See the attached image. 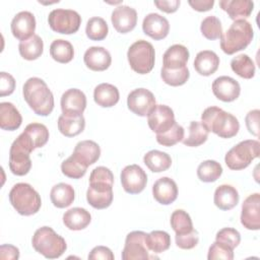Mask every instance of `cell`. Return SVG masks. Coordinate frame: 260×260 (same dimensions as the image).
I'll use <instances>...</instances> for the list:
<instances>
[{"label":"cell","instance_id":"d4e9b609","mask_svg":"<svg viewBox=\"0 0 260 260\" xmlns=\"http://www.w3.org/2000/svg\"><path fill=\"white\" fill-rule=\"evenodd\" d=\"M91 221L90 213L81 207H73L63 214V223L71 231H81Z\"/></svg>","mask_w":260,"mask_h":260},{"label":"cell","instance_id":"5b68a950","mask_svg":"<svg viewBox=\"0 0 260 260\" xmlns=\"http://www.w3.org/2000/svg\"><path fill=\"white\" fill-rule=\"evenodd\" d=\"M9 201L13 208L24 216L37 213L42 205L40 194L27 183L15 184L9 192Z\"/></svg>","mask_w":260,"mask_h":260},{"label":"cell","instance_id":"9f6ffc18","mask_svg":"<svg viewBox=\"0 0 260 260\" xmlns=\"http://www.w3.org/2000/svg\"><path fill=\"white\" fill-rule=\"evenodd\" d=\"M181 2L180 0H171V1H165V0H160L154 1V5L161 11L166 12V13H174L178 10L179 6H180Z\"/></svg>","mask_w":260,"mask_h":260},{"label":"cell","instance_id":"2e32d148","mask_svg":"<svg viewBox=\"0 0 260 260\" xmlns=\"http://www.w3.org/2000/svg\"><path fill=\"white\" fill-rule=\"evenodd\" d=\"M114 28L120 34H127L134 29L137 23V12L127 5L117 6L111 16Z\"/></svg>","mask_w":260,"mask_h":260},{"label":"cell","instance_id":"3957f363","mask_svg":"<svg viewBox=\"0 0 260 260\" xmlns=\"http://www.w3.org/2000/svg\"><path fill=\"white\" fill-rule=\"evenodd\" d=\"M253 38L254 31L251 23L246 19H237L220 37V48L225 54L233 55L246 49Z\"/></svg>","mask_w":260,"mask_h":260},{"label":"cell","instance_id":"f6af8a7d","mask_svg":"<svg viewBox=\"0 0 260 260\" xmlns=\"http://www.w3.org/2000/svg\"><path fill=\"white\" fill-rule=\"evenodd\" d=\"M113 190L107 192H99L90 187L86 191V200L90 206L95 209H105L112 204Z\"/></svg>","mask_w":260,"mask_h":260},{"label":"cell","instance_id":"f546056e","mask_svg":"<svg viewBox=\"0 0 260 260\" xmlns=\"http://www.w3.org/2000/svg\"><path fill=\"white\" fill-rule=\"evenodd\" d=\"M120 99L118 88L110 83H101L93 90V100L103 108H111L115 106Z\"/></svg>","mask_w":260,"mask_h":260},{"label":"cell","instance_id":"6da1fadb","mask_svg":"<svg viewBox=\"0 0 260 260\" xmlns=\"http://www.w3.org/2000/svg\"><path fill=\"white\" fill-rule=\"evenodd\" d=\"M23 99L39 116H48L54 109V95L47 83L39 77L28 78L22 88Z\"/></svg>","mask_w":260,"mask_h":260},{"label":"cell","instance_id":"1f68e13d","mask_svg":"<svg viewBox=\"0 0 260 260\" xmlns=\"http://www.w3.org/2000/svg\"><path fill=\"white\" fill-rule=\"evenodd\" d=\"M143 161L145 166L153 173L165 172L172 165L171 156L167 152L156 149L146 152L143 156Z\"/></svg>","mask_w":260,"mask_h":260},{"label":"cell","instance_id":"f907efd6","mask_svg":"<svg viewBox=\"0 0 260 260\" xmlns=\"http://www.w3.org/2000/svg\"><path fill=\"white\" fill-rule=\"evenodd\" d=\"M176 245L184 250H190L193 249L199 242V237H198V232L195 231L194 229L183 235H176Z\"/></svg>","mask_w":260,"mask_h":260},{"label":"cell","instance_id":"d6a6232c","mask_svg":"<svg viewBox=\"0 0 260 260\" xmlns=\"http://www.w3.org/2000/svg\"><path fill=\"white\" fill-rule=\"evenodd\" d=\"M85 127L83 115L78 117H67L61 115L58 118V129L66 137H74L80 134Z\"/></svg>","mask_w":260,"mask_h":260},{"label":"cell","instance_id":"603a6c76","mask_svg":"<svg viewBox=\"0 0 260 260\" xmlns=\"http://www.w3.org/2000/svg\"><path fill=\"white\" fill-rule=\"evenodd\" d=\"M219 6L234 20L250 16L254 9V3L250 0H221Z\"/></svg>","mask_w":260,"mask_h":260},{"label":"cell","instance_id":"83f0119b","mask_svg":"<svg viewBox=\"0 0 260 260\" xmlns=\"http://www.w3.org/2000/svg\"><path fill=\"white\" fill-rule=\"evenodd\" d=\"M114 175L110 169L106 167H98L93 169L89 176V187L99 192H107L113 190Z\"/></svg>","mask_w":260,"mask_h":260},{"label":"cell","instance_id":"7402d4cb","mask_svg":"<svg viewBox=\"0 0 260 260\" xmlns=\"http://www.w3.org/2000/svg\"><path fill=\"white\" fill-rule=\"evenodd\" d=\"M189 60V51L183 45L171 46L162 56V68L166 69H179L185 67Z\"/></svg>","mask_w":260,"mask_h":260},{"label":"cell","instance_id":"8992f818","mask_svg":"<svg viewBox=\"0 0 260 260\" xmlns=\"http://www.w3.org/2000/svg\"><path fill=\"white\" fill-rule=\"evenodd\" d=\"M36 148L30 139L22 132L11 144L9 150V169L16 176L26 175L31 168L29 153Z\"/></svg>","mask_w":260,"mask_h":260},{"label":"cell","instance_id":"f35d334b","mask_svg":"<svg viewBox=\"0 0 260 260\" xmlns=\"http://www.w3.org/2000/svg\"><path fill=\"white\" fill-rule=\"evenodd\" d=\"M146 245L153 253H162L171 246V236L165 231H152L146 235Z\"/></svg>","mask_w":260,"mask_h":260},{"label":"cell","instance_id":"ffe728a7","mask_svg":"<svg viewBox=\"0 0 260 260\" xmlns=\"http://www.w3.org/2000/svg\"><path fill=\"white\" fill-rule=\"evenodd\" d=\"M153 198L162 205L173 203L178 197V187L176 182L169 177H161L152 186Z\"/></svg>","mask_w":260,"mask_h":260},{"label":"cell","instance_id":"ab89813d","mask_svg":"<svg viewBox=\"0 0 260 260\" xmlns=\"http://www.w3.org/2000/svg\"><path fill=\"white\" fill-rule=\"evenodd\" d=\"M23 133L30 139L35 148H40L44 146L49 140V130L41 123H30L28 124Z\"/></svg>","mask_w":260,"mask_h":260},{"label":"cell","instance_id":"836d02e7","mask_svg":"<svg viewBox=\"0 0 260 260\" xmlns=\"http://www.w3.org/2000/svg\"><path fill=\"white\" fill-rule=\"evenodd\" d=\"M20 56L25 60H36L43 54L44 43L40 36L34 35L27 40L21 41L18 45Z\"/></svg>","mask_w":260,"mask_h":260},{"label":"cell","instance_id":"816d5d0a","mask_svg":"<svg viewBox=\"0 0 260 260\" xmlns=\"http://www.w3.org/2000/svg\"><path fill=\"white\" fill-rule=\"evenodd\" d=\"M15 89V79L14 77L6 72H1L0 74V95L5 96L11 94Z\"/></svg>","mask_w":260,"mask_h":260},{"label":"cell","instance_id":"4dcf8cb0","mask_svg":"<svg viewBox=\"0 0 260 260\" xmlns=\"http://www.w3.org/2000/svg\"><path fill=\"white\" fill-rule=\"evenodd\" d=\"M50 198L55 207L65 208L73 203L75 192L71 185L66 183H59L53 186L51 189Z\"/></svg>","mask_w":260,"mask_h":260},{"label":"cell","instance_id":"b9f144b4","mask_svg":"<svg viewBox=\"0 0 260 260\" xmlns=\"http://www.w3.org/2000/svg\"><path fill=\"white\" fill-rule=\"evenodd\" d=\"M87 168L88 167L85 164H83L73 154H71L61 164V171L63 175L71 179L82 178L85 175Z\"/></svg>","mask_w":260,"mask_h":260},{"label":"cell","instance_id":"484cf974","mask_svg":"<svg viewBox=\"0 0 260 260\" xmlns=\"http://www.w3.org/2000/svg\"><path fill=\"white\" fill-rule=\"evenodd\" d=\"M22 117L15 106L8 102L0 104V127L3 130L14 131L21 125Z\"/></svg>","mask_w":260,"mask_h":260},{"label":"cell","instance_id":"8fae6325","mask_svg":"<svg viewBox=\"0 0 260 260\" xmlns=\"http://www.w3.org/2000/svg\"><path fill=\"white\" fill-rule=\"evenodd\" d=\"M121 184L127 193L138 194L147 184V175L138 165L126 166L121 172Z\"/></svg>","mask_w":260,"mask_h":260},{"label":"cell","instance_id":"7dc6e473","mask_svg":"<svg viewBox=\"0 0 260 260\" xmlns=\"http://www.w3.org/2000/svg\"><path fill=\"white\" fill-rule=\"evenodd\" d=\"M184 138V128L175 123L168 131L156 134V141L164 146H173L178 142L182 141Z\"/></svg>","mask_w":260,"mask_h":260},{"label":"cell","instance_id":"ac0fdd59","mask_svg":"<svg viewBox=\"0 0 260 260\" xmlns=\"http://www.w3.org/2000/svg\"><path fill=\"white\" fill-rule=\"evenodd\" d=\"M212 92L218 100L230 103L239 98L241 92V86L236 79L223 75L213 80Z\"/></svg>","mask_w":260,"mask_h":260},{"label":"cell","instance_id":"30bf717a","mask_svg":"<svg viewBox=\"0 0 260 260\" xmlns=\"http://www.w3.org/2000/svg\"><path fill=\"white\" fill-rule=\"evenodd\" d=\"M146 233L134 231L126 236L125 245L122 251L123 260H144L152 258L146 245Z\"/></svg>","mask_w":260,"mask_h":260},{"label":"cell","instance_id":"7bdbcfd3","mask_svg":"<svg viewBox=\"0 0 260 260\" xmlns=\"http://www.w3.org/2000/svg\"><path fill=\"white\" fill-rule=\"evenodd\" d=\"M171 226L176 235H183L193 230V223L190 215L183 209L175 210L171 215Z\"/></svg>","mask_w":260,"mask_h":260},{"label":"cell","instance_id":"e575fe53","mask_svg":"<svg viewBox=\"0 0 260 260\" xmlns=\"http://www.w3.org/2000/svg\"><path fill=\"white\" fill-rule=\"evenodd\" d=\"M209 131L202 122L192 121L189 125L188 135L183 138V143L190 147H197L203 144L208 138Z\"/></svg>","mask_w":260,"mask_h":260},{"label":"cell","instance_id":"f5cc1de1","mask_svg":"<svg viewBox=\"0 0 260 260\" xmlns=\"http://www.w3.org/2000/svg\"><path fill=\"white\" fill-rule=\"evenodd\" d=\"M259 110H252L250 111L245 118V122H246V127L248 129V131L258 137L259 136Z\"/></svg>","mask_w":260,"mask_h":260},{"label":"cell","instance_id":"44dd1931","mask_svg":"<svg viewBox=\"0 0 260 260\" xmlns=\"http://www.w3.org/2000/svg\"><path fill=\"white\" fill-rule=\"evenodd\" d=\"M84 64L92 71H104L112 63L110 52L103 47H90L83 56Z\"/></svg>","mask_w":260,"mask_h":260},{"label":"cell","instance_id":"d6986e66","mask_svg":"<svg viewBox=\"0 0 260 260\" xmlns=\"http://www.w3.org/2000/svg\"><path fill=\"white\" fill-rule=\"evenodd\" d=\"M142 29L145 35L158 41L165 39L169 35L170 23L165 16L158 13H149L143 19Z\"/></svg>","mask_w":260,"mask_h":260},{"label":"cell","instance_id":"ee69618b","mask_svg":"<svg viewBox=\"0 0 260 260\" xmlns=\"http://www.w3.org/2000/svg\"><path fill=\"white\" fill-rule=\"evenodd\" d=\"M160 76L165 83L171 86H180L187 82L190 77V72L187 66L174 70L161 68Z\"/></svg>","mask_w":260,"mask_h":260},{"label":"cell","instance_id":"7a4b0ae2","mask_svg":"<svg viewBox=\"0 0 260 260\" xmlns=\"http://www.w3.org/2000/svg\"><path fill=\"white\" fill-rule=\"evenodd\" d=\"M201 122L210 132L221 138L236 136L240 129L238 119L218 107H208L201 114Z\"/></svg>","mask_w":260,"mask_h":260},{"label":"cell","instance_id":"60d3db41","mask_svg":"<svg viewBox=\"0 0 260 260\" xmlns=\"http://www.w3.org/2000/svg\"><path fill=\"white\" fill-rule=\"evenodd\" d=\"M109 32V27L106 20L99 16H93L87 20L85 34L91 41H102L106 39Z\"/></svg>","mask_w":260,"mask_h":260},{"label":"cell","instance_id":"4fadbf2b","mask_svg":"<svg viewBox=\"0 0 260 260\" xmlns=\"http://www.w3.org/2000/svg\"><path fill=\"white\" fill-rule=\"evenodd\" d=\"M149 128L156 134L168 131L176 123L173 110L166 105H155L147 115Z\"/></svg>","mask_w":260,"mask_h":260},{"label":"cell","instance_id":"52a82bcc","mask_svg":"<svg viewBox=\"0 0 260 260\" xmlns=\"http://www.w3.org/2000/svg\"><path fill=\"white\" fill-rule=\"evenodd\" d=\"M127 58L133 71L139 74L149 73L154 66V48L149 42L138 40L129 47Z\"/></svg>","mask_w":260,"mask_h":260},{"label":"cell","instance_id":"9a60e30c","mask_svg":"<svg viewBox=\"0 0 260 260\" xmlns=\"http://www.w3.org/2000/svg\"><path fill=\"white\" fill-rule=\"evenodd\" d=\"M86 108V96L78 88L67 89L61 96L62 115L67 117L81 116Z\"/></svg>","mask_w":260,"mask_h":260},{"label":"cell","instance_id":"5bb4252c","mask_svg":"<svg viewBox=\"0 0 260 260\" xmlns=\"http://www.w3.org/2000/svg\"><path fill=\"white\" fill-rule=\"evenodd\" d=\"M241 223L247 230L258 231L260 229V194L249 195L242 204Z\"/></svg>","mask_w":260,"mask_h":260},{"label":"cell","instance_id":"f1b7e54d","mask_svg":"<svg viewBox=\"0 0 260 260\" xmlns=\"http://www.w3.org/2000/svg\"><path fill=\"white\" fill-rule=\"evenodd\" d=\"M72 154L89 167L100 158L101 148L99 144L92 140H82L75 145Z\"/></svg>","mask_w":260,"mask_h":260},{"label":"cell","instance_id":"8d00e7d4","mask_svg":"<svg viewBox=\"0 0 260 260\" xmlns=\"http://www.w3.org/2000/svg\"><path fill=\"white\" fill-rule=\"evenodd\" d=\"M232 70L240 77L251 79L255 75V64L246 54H239L231 61Z\"/></svg>","mask_w":260,"mask_h":260},{"label":"cell","instance_id":"d590c367","mask_svg":"<svg viewBox=\"0 0 260 260\" xmlns=\"http://www.w3.org/2000/svg\"><path fill=\"white\" fill-rule=\"evenodd\" d=\"M50 55L59 63H68L74 57V49L70 42L58 39L52 42L50 46Z\"/></svg>","mask_w":260,"mask_h":260},{"label":"cell","instance_id":"c3c4849f","mask_svg":"<svg viewBox=\"0 0 260 260\" xmlns=\"http://www.w3.org/2000/svg\"><path fill=\"white\" fill-rule=\"evenodd\" d=\"M215 241L220 242L234 250L241 242V235L236 229L223 228L216 233Z\"/></svg>","mask_w":260,"mask_h":260},{"label":"cell","instance_id":"277c9868","mask_svg":"<svg viewBox=\"0 0 260 260\" xmlns=\"http://www.w3.org/2000/svg\"><path fill=\"white\" fill-rule=\"evenodd\" d=\"M31 245L38 253L48 259L59 258L67 249L65 240L50 226L38 229L32 236Z\"/></svg>","mask_w":260,"mask_h":260},{"label":"cell","instance_id":"74e56055","mask_svg":"<svg viewBox=\"0 0 260 260\" xmlns=\"http://www.w3.org/2000/svg\"><path fill=\"white\" fill-rule=\"evenodd\" d=\"M221 174L222 167L216 160H204L197 168V176L199 180L205 183L215 182L221 176Z\"/></svg>","mask_w":260,"mask_h":260},{"label":"cell","instance_id":"9c48e42d","mask_svg":"<svg viewBox=\"0 0 260 260\" xmlns=\"http://www.w3.org/2000/svg\"><path fill=\"white\" fill-rule=\"evenodd\" d=\"M48 22L54 31L63 35H71L79 29L81 16L75 10L58 8L50 12Z\"/></svg>","mask_w":260,"mask_h":260},{"label":"cell","instance_id":"db71d44e","mask_svg":"<svg viewBox=\"0 0 260 260\" xmlns=\"http://www.w3.org/2000/svg\"><path fill=\"white\" fill-rule=\"evenodd\" d=\"M114 254L110 248L105 246L94 247L88 254L89 260H114Z\"/></svg>","mask_w":260,"mask_h":260},{"label":"cell","instance_id":"6f0895ef","mask_svg":"<svg viewBox=\"0 0 260 260\" xmlns=\"http://www.w3.org/2000/svg\"><path fill=\"white\" fill-rule=\"evenodd\" d=\"M188 3L194 10L200 11V12L208 11L214 5L213 0H189Z\"/></svg>","mask_w":260,"mask_h":260},{"label":"cell","instance_id":"681fc988","mask_svg":"<svg viewBox=\"0 0 260 260\" xmlns=\"http://www.w3.org/2000/svg\"><path fill=\"white\" fill-rule=\"evenodd\" d=\"M208 260H232L234 258V250L229 246L215 241L208 250Z\"/></svg>","mask_w":260,"mask_h":260},{"label":"cell","instance_id":"e0dca14e","mask_svg":"<svg viewBox=\"0 0 260 260\" xmlns=\"http://www.w3.org/2000/svg\"><path fill=\"white\" fill-rule=\"evenodd\" d=\"M11 32L17 40L24 41L32 37L36 29V18L35 15L29 11L18 12L10 24Z\"/></svg>","mask_w":260,"mask_h":260},{"label":"cell","instance_id":"4316f807","mask_svg":"<svg viewBox=\"0 0 260 260\" xmlns=\"http://www.w3.org/2000/svg\"><path fill=\"white\" fill-rule=\"evenodd\" d=\"M219 65V57L209 50L199 52L194 60V68L200 75L209 76L213 74Z\"/></svg>","mask_w":260,"mask_h":260},{"label":"cell","instance_id":"bcb514c9","mask_svg":"<svg viewBox=\"0 0 260 260\" xmlns=\"http://www.w3.org/2000/svg\"><path fill=\"white\" fill-rule=\"evenodd\" d=\"M200 30H201V34L207 40L220 39V37L222 36L221 22L214 15H209L202 20L200 25Z\"/></svg>","mask_w":260,"mask_h":260},{"label":"cell","instance_id":"cb8c5ba5","mask_svg":"<svg viewBox=\"0 0 260 260\" xmlns=\"http://www.w3.org/2000/svg\"><path fill=\"white\" fill-rule=\"evenodd\" d=\"M213 201L215 206L221 210L233 209L239 203L238 190L232 185L222 184L215 189Z\"/></svg>","mask_w":260,"mask_h":260},{"label":"cell","instance_id":"ba28073f","mask_svg":"<svg viewBox=\"0 0 260 260\" xmlns=\"http://www.w3.org/2000/svg\"><path fill=\"white\" fill-rule=\"evenodd\" d=\"M259 147L258 140L248 139L241 141L226 152L224 156L225 165L234 171L246 169L253 159L259 156Z\"/></svg>","mask_w":260,"mask_h":260},{"label":"cell","instance_id":"7c38bea8","mask_svg":"<svg viewBox=\"0 0 260 260\" xmlns=\"http://www.w3.org/2000/svg\"><path fill=\"white\" fill-rule=\"evenodd\" d=\"M128 109L140 117H145L155 107L153 93L146 88H136L127 96Z\"/></svg>","mask_w":260,"mask_h":260},{"label":"cell","instance_id":"11a10c76","mask_svg":"<svg viewBox=\"0 0 260 260\" xmlns=\"http://www.w3.org/2000/svg\"><path fill=\"white\" fill-rule=\"evenodd\" d=\"M19 257V250L17 247L12 245H1L0 247V258L2 260H15Z\"/></svg>","mask_w":260,"mask_h":260}]
</instances>
